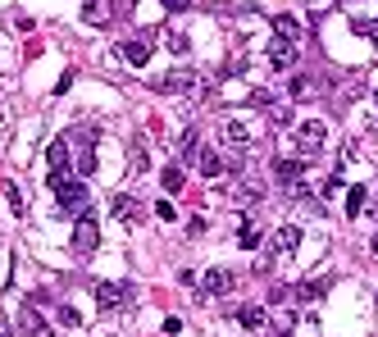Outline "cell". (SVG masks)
Returning <instances> with one entry per match:
<instances>
[{
    "instance_id": "cell-17",
    "label": "cell",
    "mask_w": 378,
    "mask_h": 337,
    "mask_svg": "<svg viewBox=\"0 0 378 337\" xmlns=\"http://www.w3.org/2000/svg\"><path fill=\"white\" fill-rule=\"evenodd\" d=\"M178 151H183V160H187V164H196L201 155H206V151H201V137H196V128H192V132H183V142H178Z\"/></svg>"
},
{
    "instance_id": "cell-11",
    "label": "cell",
    "mask_w": 378,
    "mask_h": 337,
    "mask_svg": "<svg viewBox=\"0 0 378 337\" xmlns=\"http://www.w3.org/2000/svg\"><path fill=\"white\" fill-rule=\"evenodd\" d=\"M114 55H119L123 64L141 69V64H146V60H151V46H146V42H123V46H119V51H114Z\"/></svg>"
},
{
    "instance_id": "cell-14",
    "label": "cell",
    "mask_w": 378,
    "mask_h": 337,
    "mask_svg": "<svg viewBox=\"0 0 378 337\" xmlns=\"http://www.w3.org/2000/svg\"><path fill=\"white\" fill-rule=\"evenodd\" d=\"M273 246H278L282 255H292V251L301 246V228H296V224H282V228L273 233Z\"/></svg>"
},
{
    "instance_id": "cell-7",
    "label": "cell",
    "mask_w": 378,
    "mask_h": 337,
    "mask_svg": "<svg viewBox=\"0 0 378 337\" xmlns=\"http://www.w3.org/2000/svg\"><path fill=\"white\" fill-rule=\"evenodd\" d=\"M233 283H237V278H233L228 269H206V278H201V287H206L210 296H228V292H233Z\"/></svg>"
},
{
    "instance_id": "cell-25",
    "label": "cell",
    "mask_w": 378,
    "mask_h": 337,
    "mask_svg": "<svg viewBox=\"0 0 378 337\" xmlns=\"http://www.w3.org/2000/svg\"><path fill=\"white\" fill-rule=\"evenodd\" d=\"M55 319H60L64 328H78V324H82V315H78L73 305H60V310H55Z\"/></svg>"
},
{
    "instance_id": "cell-4",
    "label": "cell",
    "mask_w": 378,
    "mask_h": 337,
    "mask_svg": "<svg viewBox=\"0 0 378 337\" xmlns=\"http://www.w3.org/2000/svg\"><path fill=\"white\" fill-rule=\"evenodd\" d=\"M96 246H100V228H96V219H91V215H82V219H78V228H73V251H78V255H91Z\"/></svg>"
},
{
    "instance_id": "cell-31",
    "label": "cell",
    "mask_w": 378,
    "mask_h": 337,
    "mask_svg": "<svg viewBox=\"0 0 378 337\" xmlns=\"http://www.w3.org/2000/svg\"><path fill=\"white\" fill-rule=\"evenodd\" d=\"M305 5H319V0H305Z\"/></svg>"
},
{
    "instance_id": "cell-12",
    "label": "cell",
    "mask_w": 378,
    "mask_h": 337,
    "mask_svg": "<svg viewBox=\"0 0 378 337\" xmlns=\"http://www.w3.org/2000/svg\"><path fill=\"white\" fill-rule=\"evenodd\" d=\"M109 210H114V219H119V224H137V215H141V210H137V201H132L128 192H119V196H114V201H109Z\"/></svg>"
},
{
    "instance_id": "cell-10",
    "label": "cell",
    "mask_w": 378,
    "mask_h": 337,
    "mask_svg": "<svg viewBox=\"0 0 378 337\" xmlns=\"http://www.w3.org/2000/svg\"><path fill=\"white\" fill-rule=\"evenodd\" d=\"M82 23L87 28H105L109 23V0H82Z\"/></svg>"
},
{
    "instance_id": "cell-13",
    "label": "cell",
    "mask_w": 378,
    "mask_h": 337,
    "mask_svg": "<svg viewBox=\"0 0 378 337\" xmlns=\"http://www.w3.org/2000/svg\"><path fill=\"white\" fill-rule=\"evenodd\" d=\"M128 174H151V151H146V142H141V137H137V142H132V151H128Z\"/></svg>"
},
{
    "instance_id": "cell-1",
    "label": "cell",
    "mask_w": 378,
    "mask_h": 337,
    "mask_svg": "<svg viewBox=\"0 0 378 337\" xmlns=\"http://www.w3.org/2000/svg\"><path fill=\"white\" fill-rule=\"evenodd\" d=\"M55 215L64 219H82L87 206H91V196H87V183H78V178H64V183H55Z\"/></svg>"
},
{
    "instance_id": "cell-23",
    "label": "cell",
    "mask_w": 378,
    "mask_h": 337,
    "mask_svg": "<svg viewBox=\"0 0 378 337\" xmlns=\"http://www.w3.org/2000/svg\"><path fill=\"white\" fill-rule=\"evenodd\" d=\"M324 292H328V283H301V287H296V296H301V301H319Z\"/></svg>"
},
{
    "instance_id": "cell-5",
    "label": "cell",
    "mask_w": 378,
    "mask_h": 337,
    "mask_svg": "<svg viewBox=\"0 0 378 337\" xmlns=\"http://www.w3.org/2000/svg\"><path fill=\"white\" fill-rule=\"evenodd\" d=\"M164 96H183V91H196V69H173L169 78L160 82Z\"/></svg>"
},
{
    "instance_id": "cell-2",
    "label": "cell",
    "mask_w": 378,
    "mask_h": 337,
    "mask_svg": "<svg viewBox=\"0 0 378 337\" xmlns=\"http://www.w3.org/2000/svg\"><path fill=\"white\" fill-rule=\"evenodd\" d=\"M324 137H328V128L319 119H305L301 128H296V151L305 155V160H310V155H319L324 151Z\"/></svg>"
},
{
    "instance_id": "cell-16",
    "label": "cell",
    "mask_w": 378,
    "mask_h": 337,
    "mask_svg": "<svg viewBox=\"0 0 378 337\" xmlns=\"http://www.w3.org/2000/svg\"><path fill=\"white\" fill-rule=\"evenodd\" d=\"M237 324L246 328V333H260V328H264V310H260V305H242V310H237Z\"/></svg>"
},
{
    "instance_id": "cell-3",
    "label": "cell",
    "mask_w": 378,
    "mask_h": 337,
    "mask_svg": "<svg viewBox=\"0 0 378 337\" xmlns=\"http://www.w3.org/2000/svg\"><path fill=\"white\" fill-rule=\"evenodd\" d=\"M69 178V142L64 137H60V142H51L46 146V183H64Z\"/></svg>"
},
{
    "instance_id": "cell-20",
    "label": "cell",
    "mask_w": 378,
    "mask_h": 337,
    "mask_svg": "<svg viewBox=\"0 0 378 337\" xmlns=\"http://www.w3.org/2000/svg\"><path fill=\"white\" fill-rule=\"evenodd\" d=\"M78 174H82V178L96 174V146H82V155H78Z\"/></svg>"
},
{
    "instance_id": "cell-28",
    "label": "cell",
    "mask_w": 378,
    "mask_h": 337,
    "mask_svg": "<svg viewBox=\"0 0 378 337\" xmlns=\"http://www.w3.org/2000/svg\"><path fill=\"white\" fill-rule=\"evenodd\" d=\"M169 51L183 55V51H187V37H183V33H169Z\"/></svg>"
},
{
    "instance_id": "cell-8",
    "label": "cell",
    "mask_w": 378,
    "mask_h": 337,
    "mask_svg": "<svg viewBox=\"0 0 378 337\" xmlns=\"http://www.w3.org/2000/svg\"><path fill=\"white\" fill-rule=\"evenodd\" d=\"M123 296H128L123 283H96V305H100V310H119Z\"/></svg>"
},
{
    "instance_id": "cell-21",
    "label": "cell",
    "mask_w": 378,
    "mask_h": 337,
    "mask_svg": "<svg viewBox=\"0 0 378 337\" xmlns=\"http://www.w3.org/2000/svg\"><path fill=\"white\" fill-rule=\"evenodd\" d=\"M19 328H23V333H42V315H37V310H33V305H28V310H23V315H19Z\"/></svg>"
},
{
    "instance_id": "cell-30",
    "label": "cell",
    "mask_w": 378,
    "mask_h": 337,
    "mask_svg": "<svg viewBox=\"0 0 378 337\" xmlns=\"http://www.w3.org/2000/svg\"><path fill=\"white\" fill-rule=\"evenodd\" d=\"M369 255H374V260H378V233H374V242H369Z\"/></svg>"
},
{
    "instance_id": "cell-26",
    "label": "cell",
    "mask_w": 378,
    "mask_h": 337,
    "mask_svg": "<svg viewBox=\"0 0 378 337\" xmlns=\"http://www.w3.org/2000/svg\"><path fill=\"white\" fill-rule=\"evenodd\" d=\"M5 201H10L14 219H23V215H28V206H23V192H19V187H10V192H5Z\"/></svg>"
},
{
    "instance_id": "cell-6",
    "label": "cell",
    "mask_w": 378,
    "mask_h": 337,
    "mask_svg": "<svg viewBox=\"0 0 378 337\" xmlns=\"http://www.w3.org/2000/svg\"><path fill=\"white\" fill-rule=\"evenodd\" d=\"M273 178H278L282 187H301V178H305V160H278V164H273Z\"/></svg>"
},
{
    "instance_id": "cell-29",
    "label": "cell",
    "mask_w": 378,
    "mask_h": 337,
    "mask_svg": "<svg viewBox=\"0 0 378 337\" xmlns=\"http://www.w3.org/2000/svg\"><path fill=\"white\" fill-rule=\"evenodd\" d=\"M164 10H169V14H183V10H192V0H164Z\"/></svg>"
},
{
    "instance_id": "cell-15",
    "label": "cell",
    "mask_w": 378,
    "mask_h": 337,
    "mask_svg": "<svg viewBox=\"0 0 378 337\" xmlns=\"http://www.w3.org/2000/svg\"><path fill=\"white\" fill-rule=\"evenodd\" d=\"M273 37H278V42H296V37H301V23H296L292 14H278V19H273Z\"/></svg>"
},
{
    "instance_id": "cell-22",
    "label": "cell",
    "mask_w": 378,
    "mask_h": 337,
    "mask_svg": "<svg viewBox=\"0 0 378 337\" xmlns=\"http://www.w3.org/2000/svg\"><path fill=\"white\" fill-rule=\"evenodd\" d=\"M360 210H365V187H351V192H346V215L356 219Z\"/></svg>"
},
{
    "instance_id": "cell-24",
    "label": "cell",
    "mask_w": 378,
    "mask_h": 337,
    "mask_svg": "<svg viewBox=\"0 0 378 337\" xmlns=\"http://www.w3.org/2000/svg\"><path fill=\"white\" fill-rule=\"evenodd\" d=\"M183 183H187V174L178 169V164H169V169H164V187H169V192H178Z\"/></svg>"
},
{
    "instance_id": "cell-18",
    "label": "cell",
    "mask_w": 378,
    "mask_h": 337,
    "mask_svg": "<svg viewBox=\"0 0 378 337\" xmlns=\"http://www.w3.org/2000/svg\"><path fill=\"white\" fill-rule=\"evenodd\" d=\"M224 169H228V164H224V155H215V151H206V155H201V178H224Z\"/></svg>"
},
{
    "instance_id": "cell-9",
    "label": "cell",
    "mask_w": 378,
    "mask_h": 337,
    "mask_svg": "<svg viewBox=\"0 0 378 337\" xmlns=\"http://www.w3.org/2000/svg\"><path fill=\"white\" fill-rule=\"evenodd\" d=\"M269 64L278 69V73H287V69L296 64V42H273L269 46Z\"/></svg>"
},
{
    "instance_id": "cell-19",
    "label": "cell",
    "mask_w": 378,
    "mask_h": 337,
    "mask_svg": "<svg viewBox=\"0 0 378 337\" xmlns=\"http://www.w3.org/2000/svg\"><path fill=\"white\" fill-rule=\"evenodd\" d=\"M224 142H228V146H246V142H251L246 123H224Z\"/></svg>"
},
{
    "instance_id": "cell-27",
    "label": "cell",
    "mask_w": 378,
    "mask_h": 337,
    "mask_svg": "<svg viewBox=\"0 0 378 337\" xmlns=\"http://www.w3.org/2000/svg\"><path fill=\"white\" fill-rule=\"evenodd\" d=\"M237 246H246V251H255V246H260V233H255V224H246V228H242Z\"/></svg>"
}]
</instances>
